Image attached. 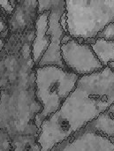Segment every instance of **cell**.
<instances>
[{
	"mask_svg": "<svg viewBox=\"0 0 114 151\" xmlns=\"http://www.w3.org/2000/svg\"><path fill=\"white\" fill-rule=\"evenodd\" d=\"M8 38H5V37H2L0 36V53L2 52V50L4 49V46L6 44V41H7Z\"/></svg>",
	"mask_w": 114,
	"mask_h": 151,
	"instance_id": "cell-15",
	"label": "cell"
},
{
	"mask_svg": "<svg viewBox=\"0 0 114 151\" xmlns=\"http://www.w3.org/2000/svg\"><path fill=\"white\" fill-rule=\"evenodd\" d=\"M61 57L66 70L79 77L94 73L104 68L90 44L65 35L61 44Z\"/></svg>",
	"mask_w": 114,
	"mask_h": 151,
	"instance_id": "cell-7",
	"label": "cell"
},
{
	"mask_svg": "<svg viewBox=\"0 0 114 151\" xmlns=\"http://www.w3.org/2000/svg\"><path fill=\"white\" fill-rule=\"evenodd\" d=\"M114 104V72L109 67L79 78L60 109L37 132L40 151H51L105 113Z\"/></svg>",
	"mask_w": 114,
	"mask_h": 151,
	"instance_id": "cell-2",
	"label": "cell"
},
{
	"mask_svg": "<svg viewBox=\"0 0 114 151\" xmlns=\"http://www.w3.org/2000/svg\"><path fill=\"white\" fill-rule=\"evenodd\" d=\"M0 12H2V10H1V9H0Z\"/></svg>",
	"mask_w": 114,
	"mask_h": 151,
	"instance_id": "cell-18",
	"label": "cell"
},
{
	"mask_svg": "<svg viewBox=\"0 0 114 151\" xmlns=\"http://www.w3.org/2000/svg\"><path fill=\"white\" fill-rule=\"evenodd\" d=\"M98 37L110 40V41H114V21L113 23H111L109 26H107L102 33L99 34L97 38Z\"/></svg>",
	"mask_w": 114,
	"mask_h": 151,
	"instance_id": "cell-14",
	"label": "cell"
},
{
	"mask_svg": "<svg viewBox=\"0 0 114 151\" xmlns=\"http://www.w3.org/2000/svg\"><path fill=\"white\" fill-rule=\"evenodd\" d=\"M8 19L9 17L3 11L0 12V36L5 38H8L10 35Z\"/></svg>",
	"mask_w": 114,
	"mask_h": 151,
	"instance_id": "cell-11",
	"label": "cell"
},
{
	"mask_svg": "<svg viewBox=\"0 0 114 151\" xmlns=\"http://www.w3.org/2000/svg\"><path fill=\"white\" fill-rule=\"evenodd\" d=\"M12 151H40L37 137L34 135H23L12 142Z\"/></svg>",
	"mask_w": 114,
	"mask_h": 151,
	"instance_id": "cell-10",
	"label": "cell"
},
{
	"mask_svg": "<svg viewBox=\"0 0 114 151\" xmlns=\"http://www.w3.org/2000/svg\"><path fill=\"white\" fill-rule=\"evenodd\" d=\"M17 4V0H9V1H4L0 0V9L8 16L10 17L12 13L14 7Z\"/></svg>",
	"mask_w": 114,
	"mask_h": 151,
	"instance_id": "cell-13",
	"label": "cell"
},
{
	"mask_svg": "<svg viewBox=\"0 0 114 151\" xmlns=\"http://www.w3.org/2000/svg\"><path fill=\"white\" fill-rule=\"evenodd\" d=\"M12 140L10 136L0 130V151H12Z\"/></svg>",
	"mask_w": 114,
	"mask_h": 151,
	"instance_id": "cell-12",
	"label": "cell"
},
{
	"mask_svg": "<svg viewBox=\"0 0 114 151\" xmlns=\"http://www.w3.org/2000/svg\"><path fill=\"white\" fill-rule=\"evenodd\" d=\"M51 151H114V119L105 111Z\"/></svg>",
	"mask_w": 114,
	"mask_h": 151,
	"instance_id": "cell-6",
	"label": "cell"
},
{
	"mask_svg": "<svg viewBox=\"0 0 114 151\" xmlns=\"http://www.w3.org/2000/svg\"><path fill=\"white\" fill-rule=\"evenodd\" d=\"M106 112L110 115V117H111L112 119H114V104H112V105L109 107V109L106 111Z\"/></svg>",
	"mask_w": 114,
	"mask_h": 151,
	"instance_id": "cell-16",
	"label": "cell"
},
{
	"mask_svg": "<svg viewBox=\"0 0 114 151\" xmlns=\"http://www.w3.org/2000/svg\"><path fill=\"white\" fill-rule=\"evenodd\" d=\"M108 66H109V67H110V68H111V69H112V70H113V71L114 72V63L113 62H111V63H109V64H108Z\"/></svg>",
	"mask_w": 114,
	"mask_h": 151,
	"instance_id": "cell-17",
	"label": "cell"
},
{
	"mask_svg": "<svg viewBox=\"0 0 114 151\" xmlns=\"http://www.w3.org/2000/svg\"><path fill=\"white\" fill-rule=\"evenodd\" d=\"M67 34L92 44L100 33L114 21V0L65 1Z\"/></svg>",
	"mask_w": 114,
	"mask_h": 151,
	"instance_id": "cell-4",
	"label": "cell"
},
{
	"mask_svg": "<svg viewBox=\"0 0 114 151\" xmlns=\"http://www.w3.org/2000/svg\"><path fill=\"white\" fill-rule=\"evenodd\" d=\"M64 0L38 1L31 57L35 67L56 65L66 69L61 57L62 40L66 35L60 24L65 12Z\"/></svg>",
	"mask_w": 114,
	"mask_h": 151,
	"instance_id": "cell-3",
	"label": "cell"
},
{
	"mask_svg": "<svg viewBox=\"0 0 114 151\" xmlns=\"http://www.w3.org/2000/svg\"><path fill=\"white\" fill-rule=\"evenodd\" d=\"M91 47L104 67L108 66L111 62L114 63V41L98 37L91 44Z\"/></svg>",
	"mask_w": 114,
	"mask_h": 151,
	"instance_id": "cell-9",
	"label": "cell"
},
{
	"mask_svg": "<svg viewBox=\"0 0 114 151\" xmlns=\"http://www.w3.org/2000/svg\"><path fill=\"white\" fill-rule=\"evenodd\" d=\"M34 36L35 27L21 35H10L0 53V130L12 142L23 135L37 137L35 119L42 106L35 98Z\"/></svg>",
	"mask_w": 114,
	"mask_h": 151,
	"instance_id": "cell-1",
	"label": "cell"
},
{
	"mask_svg": "<svg viewBox=\"0 0 114 151\" xmlns=\"http://www.w3.org/2000/svg\"><path fill=\"white\" fill-rule=\"evenodd\" d=\"M38 1L17 0V4L8 19L10 35H21L35 27L37 18Z\"/></svg>",
	"mask_w": 114,
	"mask_h": 151,
	"instance_id": "cell-8",
	"label": "cell"
},
{
	"mask_svg": "<svg viewBox=\"0 0 114 151\" xmlns=\"http://www.w3.org/2000/svg\"><path fill=\"white\" fill-rule=\"evenodd\" d=\"M35 98L42 111L35 119L37 130L42 123L57 112L74 90L79 76L56 65L35 67Z\"/></svg>",
	"mask_w": 114,
	"mask_h": 151,
	"instance_id": "cell-5",
	"label": "cell"
}]
</instances>
